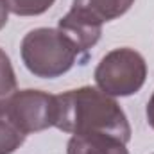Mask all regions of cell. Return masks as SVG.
I'll return each mask as SVG.
<instances>
[{"label":"cell","instance_id":"8992f818","mask_svg":"<svg viewBox=\"0 0 154 154\" xmlns=\"http://www.w3.org/2000/svg\"><path fill=\"white\" fill-rule=\"evenodd\" d=\"M66 154H129L125 142L106 133L74 134L68 140Z\"/></svg>","mask_w":154,"mask_h":154},{"label":"cell","instance_id":"5b68a950","mask_svg":"<svg viewBox=\"0 0 154 154\" xmlns=\"http://www.w3.org/2000/svg\"><path fill=\"white\" fill-rule=\"evenodd\" d=\"M2 113L23 134H31L54 127L57 115V100L56 95L39 90H20L9 99Z\"/></svg>","mask_w":154,"mask_h":154},{"label":"cell","instance_id":"52a82bcc","mask_svg":"<svg viewBox=\"0 0 154 154\" xmlns=\"http://www.w3.org/2000/svg\"><path fill=\"white\" fill-rule=\"evenodd\" d=\"M16 93V75L7 54L0 48V113L5 109L9 99Z\"/></svg>","mask_w":154,"mask_h":154},{"label":"cell","instance_id":"30bf717a","mask_svg":"<svg viewBox=\"0 0 154 154\" xmlns=\"http://www.w3.org/2000/svg\"><path fill=\"white\" fill-rule=\"evenodd\" d=\"M7 16H9V5H7V0H0V31L5 27V23H7Z\"/></svg>","mask_w":154,"mask_h":154},{"label":"cell","instance_id":"8fae6325","mask_svg":"<svg viewBox=\"0 0 154 154\" xmlns=\"http://www.w3.org/2000/svg\"><path fill=\"white\" fill-rule=\"evenodd\" d=\"M145 113H147V122H149V125L154 129V93H152V97H151V100L147 102Z\"/></svg>","mask_w":154,"mask_h":154},{"label":"cell","instance_id":"277c9868","mask_svg":"<svg viewBox=\"0 0 154 154\" xmlns=\"http://www.w3.org/2000/svg\"><path fill=\"white\" fill-rule=\"evenodd\" d=\"M147 79V63L133 48H115L108 52L95 68L97 86L111 97H129L142 90Z\"/></svg>","mask_w":154,"mask_h":154},{"label":"cell","instance_id":"7a4b0ae2","mask_svg":"<svg viewBox=\"0 0 154 154\" xmlns=\"http://www.w3.org/2000/svg\"><path fill=\"white\" fill-rule=\"evenodd\" d=\"M20 52L27 70L41 79L66 74L75 65L79 54H82L75 39L59 27H39L27 32L22 39Z\"/></svg>","mask_w":154,"mask_h":154},{"label":"cell","instance_id":"ba28073f","mask_svg":"<svg viewBox=\"0 0 154 154\" xmlns=\"http://www.w3.org/2000/svg\"><path fill=\"white\" fill-rule=\"evenodd\" d=\"M25 136L4 113H0V154H13L23 142Z\"/></svg>","mask_w":154,"mask_h":154},{"label":"cell","instance_id":"6da1fadb","mask_svg":"<svg viewBox=\"0 0 154 154\" xmlns=\"http://www.w3.org/2000/svg\"><path fill=\"white\" fill-rule=\"evenodd\" d=\"M56 100L57 115L54 127L59 131L70 134L106 133L125 143L131 140V125L124 109L102 90L82 86L56 95Z\"/></svg>","mask_w":154,"mask_h":154},{"label":"cell","instance_id":"3957f363","mask_svg":"<svg viewBox=\"0 0 154 154\" xmlns=\"http://www.w3.org/2000/svg\"><path fill=\"white\" fill-rule=\"evenodd\" d=\"M133 4L134 0H74L72 9L59 20V29L86 52L100 39L102 23L120 18Z\"/></svg>","mask_w":154,"mask_h":154},{"label":"cell","instance_id":"9c48e42d","mask_svg":"<svg viewBox=\"0 0 154 154\" xmlns=\"http://www.w3.org/2000/svg\"><path fill=\"white\" fill-rule=\"evenodd\" d=\"M56 0H7L9 11L18 16H38L48 11Z\"/></svg>","mask_w":154,"mask_h":154}]
</instances>
